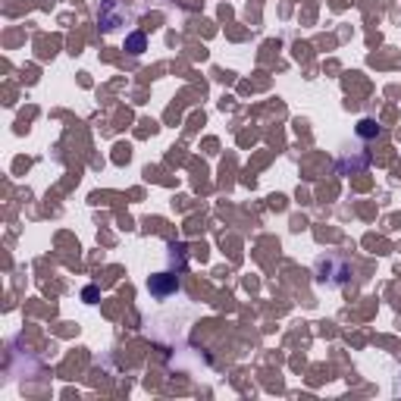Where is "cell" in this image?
I'll return each mask as SVG.
<instances>
[{
  "label": "cell",
  "mask_w": 401,
  "mask_h": 401,
  "mask_svg": "<svg viewBox=\"0 0 401 401\" xmlns=\"http://www.w3.org/2000/svg\"><path fill=\"white\" fill-rule=\"evenodd\" d=\"M357 132H360V135H373V132H379V129H376V122H370V119H363Z\"/></svg>",
  "instance_id": "2"
},
{
  "label": "cell",
  "mask_w": 401,
  "mask_h": 401,
  "mask_svg": "<svg viewBox=\"0 0 401 401\" xmlns=\"http://www.w3.org/2000/svg\"><path fill=\"white\" fill-rule=\"evenodd\" d=\"M129 47H132V53H141V47H144V35H132V38H129Z\"/></svg>",
  "instance_id": "1"
}]
</instances>
